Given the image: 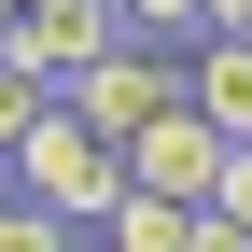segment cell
<instances>
[{
    "instance_id": "obj_1",
    "label": "cell",
    "mask_w": 252,
    "mask_h": 252,
    "mask_svg": "<svg viewBox=\"0 0 252 252\" xmlns=\"http://www.w3.org/2000/svg\"><path fill=\"white\" fill-rule=\"evenodd\" d=\"M0 182H14L28 210H56V224H84V238H98V210L126 196V154L98 140V126H70V112L42 98V126H28V140L0 154Z\"/></svg>"
},
{
    "instance_id": "obj_2",
    "label": "cell",
    "mask_w": 252,
    "mask_h": 252,
    "mask_svg": "<svg viewBox=\"0 0 252 252\" xmlns=\"http://www.w3.org/2000/svg\"><path fill=\"white\" fill-rule=\"evenodd\" d=\"M56 112H70V126H98V140L126 154L154 112H182V56H168V42H98L70 84H56Z\"/></svg>"
},
{
    "instance_id": "obj_3",
    "label": "cell",
    "mask_w": 252,
    "mask_h": 252,
    "mask_svg": "<svg viewBox=\"0 0 252 252\" xmlns=\"http://www.w3.org/2000/svg\"><path fill=\"white\" fill-rule=\"evenodd\" d=\"M210 182H224V140H210L196 112H154L140 140H126V196H168V210H210Z\"/></svg>"
},
{
    "instance_id": "obj_4",
    "label": "cell",
    "mask_w": 252,
    "mask_h": 252,
    "mask_svg": "<svg viewBox=\"0 0 252 252\" xmlns=\"http://www.w3.org/2000/svg\"><path fill=\"white\" fill-rule=\"evenodd\" d=\"M182 112L210 140H252V42H182Z\"/></svg>"
},
{
    "instance_id": "obj_5",
    "label": "cell",
    "mask_w": 252,
    "mask_h": 252,
    "mask_svg": "<svg viewBox=\"0 0 252 252\" xmlns=\"http://www.w3.org/2000/svg\"><path fill=\"white\" fill-rule=\"evenodd\" d=\"M182 224H196V210H168V196H112V210H98L112 252H182Z\"/></svg>"
},
{
    "instance_id": "obj_6",
    "label": "cell",
    "mask_w": 252,
    "mask_h": 252,
    "mask_svg": "<svg viewBox=\"0 0 252 252\" xmlns=\"http://www.w3.org/2000/svg\"><path fill=\"white\" fill-rule=\"evenodd\" d=\"M0 252H84V224H56V210H28L14 182H0Z\"/></svg>"
},
{
    "instance_id": "obj_7",
    "label": "cell",
    "mask_w": 252,
    "mask_h": 252,
    "mask_svg": "<svg viewBox=\"0 0 252 252\" xmlns=\"http://www.w3.org/2000/svg\"><path fill=\"white\" fill-rule=\"evenodd\" d=\"M126 42H168L182 56V42H196V0H126Z\"/></svg>"
},
{
    "instance_id": "obj_8",
    "label": "cell",
    "mask_w": 252,
    "mask_h": 252,
    "mask_svg": "<svg viewBox=\"0 0 252 252\" xmlns=\"http://www.w3.org/2000/svg\"><path fill=\"white\" fill-rule=\"evenodd\" d=\"M28 126H42V84H28V70H14V56H0V154H14V140H28Z\"/></svg>"
},
{
    "instance_id": "obj_9",
    "label": "cell",
    "mask_w": 252,
    "mask_h": 252,
    "mask_svg": "<svg viewBox=\"0 0 252 252\" xmlns=\"http://www.w3.org/2000/svg\"><path fill=\"white\" fill-rule=\"evenodd\" d=\"M210 210H224V224L252 238V140H224V182H210Z\"/></svg>"
},
{
    "instance_id": "obj_10",
    "label": "cell",
    "mask_w": 252,
    "mask_h": 252,
    "mask_svg": "<svg viewBox=\"0 0 252 252\" xmlns=\"http://www.w3.org/2000/svg\"><path fill=\"white\" fill-rule=\"evenodd\" d=\"M252 28V0H196V42H238Z\"/></svg>"
},
{
    "instance_id": "obj_11",
    "label": "cell",
    "mask_w": 252,
    "mask_h": 252,
    "mask_svg": "<svg viewBox=\"0 0 252 252\" xmlns=\"http://www.w3.org/2000/svg\"><path fill=\"white\" fill-rule=\"evenodd\" d=\"M182 252H252V238L224 224V210H196V224H182Z\"/></svg>"
},
{
    "instance_id": "obj_12",
    "label": "cell",
    "mask_w": 252,
    "mask_h": 252,
    "mask_svg": "<svg viewBox=\"0 0 252 252\" xmlns=\"http://www.w3.org/2000/svg\"><path fill=\"white\" fill-rule=\"evenodd\" d=\"M0 14H56V0H0Z\"/></svg>"
},
{
    "instance_id": "obj_13",
    "label": "cell",
    "mask_w": 252,
    "mask_h": 252,
    "mask_svg": "<svg viewBox=\"0 0 252 252\" xmlns=\"http://www.w3.org/2000/svg\"><path fill=\"white\" fill-rule=\"evenodd\" d=\"M0 28H14V14H0Z\"/></svg>"
}]
</instances>
